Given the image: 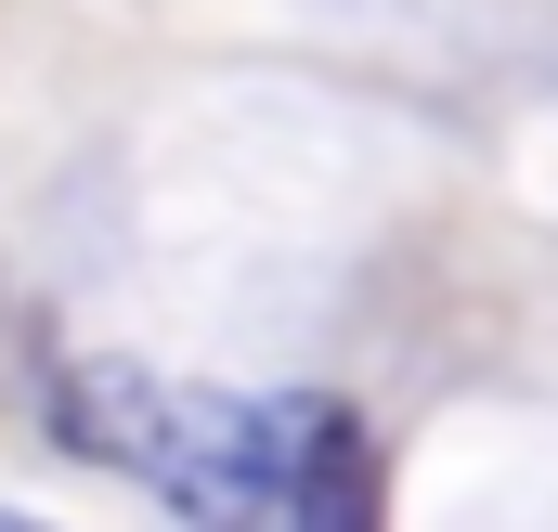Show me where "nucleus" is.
<instances>
[{
	"label": "nucleus",
	"mask_w": 558,
	"mask_h": 532,
	"mask_svg": "<svg viewBox=\"0 0 558 532\" xmlns=\"http://www.w3.org/2000/svg\"><path fill=\"white\" fill-rule=\"evenodd\" d=\"M169 415H182V390L169 377H143V364H78L65 390H52V442L78 455V468H156L169 455Z\"/></svg>",
	"instance_id": "3"
},
{
	"label": "nucleus",
	"mask_w": 558,
	"mask_h": 532,
	"mask_svg": "<svg viewBox=\"0 0 558 532\" xmlns=\"http://www.w3.org/2000/svg\"><path fill=\"white\" fill-rule=\"evenodd\" d=\"M0 338H13V325H0Z\"/></svg>",
	"instance_id": "4"
},
{
	"label": "nucleus",
	"mask_w": 558,
	"mask_h": 532,
	"mask_svg": "<svg viewBox=\"0 0 558 532\" xmlns=\"http://www.w3.org/2000/svg\"><path fill=\"white\" fill-rule=\"evenodd\" d=\"M182 520H260L274 507V402H182L169 455L143 468Z\"/></svg>",
	"instance_id": "1"
},
{
	"label": "nucleus",
	"mask_w": 558,
	"mask_h": 532,
	"mask_svg": "<svg viewBox=\"0 0 558 532\" xmlns=\"http://www.w3.org/2000/svg\"><path fill=\"white\" fill-rule=\"evenodd\" d=\"M274 507L312 532L377 520V455H364L351 402H274Z\"/></svg>",
	"instance_id": "2"
}]
</instances>
